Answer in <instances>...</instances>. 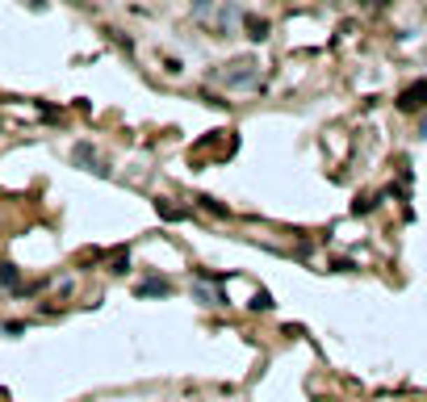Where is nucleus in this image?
Masks as SVG:
<instances>
[{"instance_id":"7ed1b4c3","label":"nucleus","mask_w":427,"mask_h":402,"mask_svg":"<svg viewBox=\"0 0 427 402\" xmlns=\"http://www.w3.org/2000/svg\"><path fill=\"white\" fill-rule=\"evenodd\" d=\"M75 159H80V164H88V168H92L96 176H105V172H109V168L101 164V155H96V151H92L88 143H80V147H75Z\"/></svg>"},{"instance_id":"6e6552de","label":"nucleus","mask_w":427,"mask_h":402,"mask_svg":"<svg viewBox=\"0 0 427 402\" xmlns=\"http://www.w3.org/2000/svg\"><path fill=\"white\" fill-rule=\"evenodd\" d=\"M373 4H386V0H373Z\"/></svg>"},{"instance_id":"20e7f679","label":"nucleus","mask_w":427,"mask_h":402,"mask_svg":"<svg viewBox=\"0 0 427 402\" xmlns=\"http://www.w3.org/2000/svg\"><path fill=\"white\" fill-rule=\"evenodd\" d=\"M247 29H252V38H256V42H264V38H268V21H256V17H247Z\"/></svg>"},{"instance_id":"423d86ee","label":"nucleus","mask_w":427,"mask_h":402,"mask_svg":"<svg viewBox=\"0 0 427 402\" xmlns=\"http://www.w3.org/2000/svg\"><path fill=\"white\" fill-rule=\"evenodd\" d=\"M193 8H197V17H205V13L214 8V0H193Z\"/></svg>"},{"instance_id":"f03ea898","label":"nucleus","mask_w":427,"mask_h":402,"mask_svg":"<svg viewBox=\"0 0 427 402\" xmlns=\"http://www.w3.org/2000/svg\"><path fill=\"white\" fill-rule=\"evenodd\" d=\"M424 105H427V80L407 84L403 96H398V109H403V113H415V109H424Z\"/></svg>"},{"instance_id":"0eeeda50","label":"nucleus","mask_w":427,"mask_h":402,"mask_svg":"<svg viewBox=\"0 0 427 402\" xmlns=\"http://www.w3.org/2000/svg\"><path fill=\"white\" fill-rule=\"evenodd\" d=\"M424 138H427V117H424Z\"/></svg>"},{"instance_id":"f257e3e1","label":"nucleus","mask_w":427,"mask_h":402,"mask_svg":"<svg viewBox=\"0 0 427 402\" xmlns=\"http://www.w3.org/2000/svg\"><path fill=\"white\" fill-rule=\"evenodd\" d=\"M218 80H222L226 88H252V84L260 80V63H256V59H235L231 67L218 71Z\"/></svg>"},{"instance_id":"39448f33","label":"nucleus","mask_w":427,"mask_h":402,"mask_svg":"<svg viewBox=\"0 0 427 402\" xmlns=\"http://www.w3.org/2000/svg\"><path fill=\"white\" fill-rule=\"evenodd\" d=\"M143 294H168V285H164V281H147Z\"/></svg>"}]
</instances>
